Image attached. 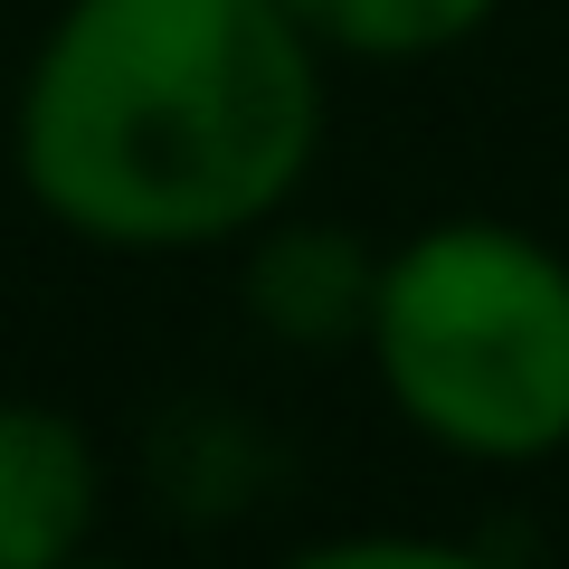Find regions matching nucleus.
<instances>
[{
  "label": "nucleus",
  "mask_w": 569,
  "mask_h": 569,
  "mask_svg": "<svg viewBox=\"0 0 569 569\" xmlns=\"http://www.w3.org/2000/svg\"><path fill=\"white\" fill-rule=\"evenodd\" d=\"M323 152V48L284 0H67L10 104L20 190L86 247L257 238Z\"/></svg>",
  "instance_id": "nucleus-1"
},
{
  "label": "nucleus",
  "mask_w": 569,
  "mask_h": 569,
  "mask_svg": "<svg viewBox=\"0 0 569 569\" xmlns=\"http://www.w3.org/2000/svg\"><path fill=\"white\" fill-rule=\"evenodd\" d=\"M361 351L427 447L475 466L569 447V257L512 219H427L380 247Z\"/></svg>",
  "instance_id": "nucleus-2"
},
{
  "label": "nucleus",
  "mask_w": 569,
  "mask_h": 569,
  "mask_svg": "<svg viewBox=\"0 0 569 569\" xmlns=\"http://www.w3.org/2000/svg\"><path fill=\"white\" fill-rule=\"evenodd\" d=\"M96 512H104L96 437L48 399H0V569L86 560Z\"/></svg>",
  "instance_id": "nucleus-3"
},
{
  "label": "nucleus",
  "mask_w": 569,
  "mask_h": 569,
  "mask_svg": "<svg viewBox=\"0 0 569 569\" xmlns=\"http://www.w3.org/2000/svg\"><path fill=\"white\" fill-rule=\"evenodd\" d=\"M370 295H380V247H361L351 228H257L247 247V305L284 342H361Z\"/></svg>",
  "instance_id": "nucleus-4"
},
{
  "label": "nucleus",
  "mask_w": 569,
  "mask_h": 569,
  "mask_svg": "<svg viewBox=\"0 0 569 569\" xmlns=\"http://www.w3.org/2000/svg\"><path fill=\"white\" fill-rule=\"evenodd\" d=\"M323 58H447L503 0H284Z\"/></svg>",
  "instance_id": "nucleus-5"
},
{
  "label": "nucleus",
  "mask_w": 569,
  "mask_h": 569,
  "mask_svg": "<svg viewBox=\"0 0 569 569\" xmlns=\"http://www.w3.org/2000/svg\"><path fill=\"white\" fill-rule=\"evenodd\" d=\"M284 569H503L475 541H437V531H342V541L295 550Z\"/></svg>",
  "instance_id": "nucleus-6"
},
{
  "label": "nucleus",
  "mask_w": 569,
  "mask_h": 569,
  "mask_svg": "<svg viewBox=\"0 0 569 569\" xmlns=\"http://www.w3.org/2000/svg\"><path fill=\"white\" fill-rule=\"evenodd\" d=\"M67 569H133V560H96V550H86V560H67Z\"/></svg>",
  "instance_id": "nucleus-7"
}]
</instances>
